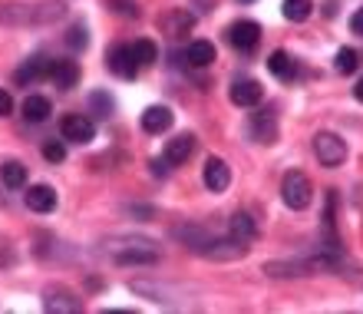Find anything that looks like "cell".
<instances>
[{
	"instance_id": "cell-1",
	"label": "cell",
	"mask_w": 363,
	"mask_h": 314,
	"mask_svg": "<svg viewBox=\"0 0 363 314\" xmlns=\"http://www.w3.org/2000/svg\"><path fill=\"white\" fill-rule=\"evenodd\" d=\"M106 248L113 251L119 265H155L159 261V245L149 238H125V242H113Z\"/></svg>"
},
{
	"instance_id": "cell-2",
	"label": "cell",
	"mask_w": 363,
	"mask_h": 314,
	"mask_svg": "<svg viewBox=\"0 0 363 314\" xmlns=\"http://www.w3.org/2000/svg\"><path fill=\"white\" fill-rule=\"evenodd\" d=\"M281 199H284L287 209L294 212H304L307 205H311V199H314V185H311V179H307L304 172H287L284 182H281Z\"/></svg>"
},
{
	"instance_id": "cell-3",
	"label": "cell",
	"mask_w": 363,
	"mask_h": 314,
	"mask_svg": "<svg viewBox=\"0 0 363 314\" xmlns=\"http://www.w3.org/2000/svg\"><path fill=\"white\" fill-rule=\"evenodd\" d=\"M195 255L211 258V261H238V258L248 255V245L238 242V238H215V235H208L199 248H195Z\"/></svg>"
},
{
	"instance_id": "cell-4",
	"label": "cell",
	"mask_w": 363,
	"mask_h": 314,
	"mask_svg": "<svg viewBox=\"0 0 363 314\" xmlns=\"http://www.w3.org/2000/svg\"><path fill=\"white\" fill-rule=\"evenodd\" d=\"M314 153H317V162H320V166L337 169V166L347 159V143L334 133H317L314 136Z\"/></svg>"
},
{
	"instance_id": "cell-5",
	"label": "cell",
	"mask_w": 363,
	"mask_h": 314,
	"mask_svg": "<svg viewBox=\"0 0 363 314\" xmlns=\"http://www.w3.org/2000/svg\"><path fill=\"white\" fill-rule=\"evenodd\" d=\"M60 136L63 139H69V143H77V146H86L96 139V126L89 116H79V113H69L60 119Z\"/></svg>"
},
{
	"instance_id": "cell-6",
	"label": "cell",
	"mask_w": 363,
	"mask_h": 314,
	"mask_svg": "<svg viewBox=\"0 0 363 314\" xmlns=\"http://www.w3.org/2000/svg\"><path fill=\"white\" fill-rule=\"evenodd\" d=\"M201 182H205V189H208V192L221 195V192L231 185V169H228V162L218 159V156H208V159H205V169H201Z\"/></svg>"
},
{
	"instance_id": "cell-7",
	"label": "cell",
	"mask_w": 363,
	"mask_h": 314,
	"mask_svg": "<svg viewBox=\"0 0 363 314\" xmlns=\"http://www.w3.org/2000/svg\"><path fill=\"white\" fill-rule=\"evenodd\" d=\"M106 67L113 70L119 80H135V73H139V63H135V57H133V43H119V47L109 50Z\"/></svg>"
},
{
	"instance_id": "cell-8",
	"label": "cell",
	"mask_w": 363,
	"mask_h": 314,
	"mask_svg": "<svg viewBox=\"0 0 363 314\" xmlns=\"http://www.w3.org/2000/svg\"><path fill=\"white\" fill-rule=\"evenodd\" d=\"M228 40H231V47H238V50H255L261 40V27L255 20H238V23L228 27Z\"/></svg>"
},
{
	"instance_id": "cell-9",
	"label": "cell",
	"mask_w": 363,
	"mask_h": 314,
	"mask_svg": "<svg viewBox=\"0 0 363 314\" xmlns=\"http://www.w3.org/2000/svg\"><path fill=\"white\" fill-rule=\"evenodd\" d=\"M191 153H195V136L182 133V136H175V139H169V143H165L162 159L169 162V166H182V162L191 159Z\"/></svg>"
},
{
	"instance_id": "cell-10",
	"label": "cell",
	"mask_w": 363,
	"mask_h": 314,
	"mask_svg": "<svg viewBox=\"0 0 363 314\" xmlns=\"http://www.w3.org/2000/svg\"><path fill=\"white\" fill-rule=\"evenodd\" d=\"M228 96L235 106H258L261 96H264V86H261L258 80H235Z\"/></svg>"
},
{
	"instance_id": "cell-11",
	"label": "cell",
	"mask_w": 363,
	"mask_h": 314,
	"mask_svg": "<svg viewBox=\"0 0 363 314\" xmlns=\"http://www.w3.org/2000/svg\"><path fill=\"white\" fill-rule=\"evenodd\" d=\"M172 123H175V116H172L169 106H149V109L143 113V129L145 133H152V136L172 129Z\"/></svg>"
},
{
	"instance_id": "cell-12",
	"label": "cell",
	"mask_w": 363,
	"mask_h": 314,
	"mask_svg": "<svg viewBox=\"0 0 363 314\" xmlns=\"http://www.w3.org/2000/svg\"><path fill=\"white\" fill-rule=\"evenodd\" d=\"M23 199H27V209L40 212V215H47V212L57 209V192L50 189V185H30Z\"/></svg>"
},
{
	"instance_id": "cell-13",
	"label": "cell",
	"mask_w": 363,
	"mask_h": 314,
	"mask_svg": "<svg viewBox=\"0 0 363 314\" xmlns=\"http://www.w3.org/2000/svg\"><path fill=\"white\" fill-rule=\"evenodd\" d=\"M50 67H53V60H43V57H33L27 60L23 67L13 73V80H17L20 86H27V83H37V80H50Z\"/></svg>"
},
{
	"instance_id": "cell-14",
	"label": "cell",
	"mask_w": 363,
	"mask_h": 314,
	"mask_svg": "<svg viewBox=\"0 0 363 314\" xmlns=\"http://www.w3.org/2000/svg\"><path fill=\"white\" fill-rule=\"evenodd\" d=\"M50 80H53L60 90H73V86L79 83L77 60H53V67H50Z\"/></svg>"
},
{
	"instance_id": "cell-15",
	"label": "cell",
	"mask_w": 363,
	"mask_h": 314,
	"mask_svg": "<svg viewBox=\"0 0 363 314\" xmlns=\"http://www.w3.org/2000/svg\"><path fill=\"white\" fill-rule=\"evenodd\" d=\"M191 27H195V17H191L189 10H172V13H165L162 17V30L172 40H179L182 33H189Z\"/></svg>"
},
{
	"instance_id": "cell-16",
	"label": "cell",
	"mask_w": 363,
	"mask_h": 314,
	"mask_svg": "<svg viewBox=\"0 0 363 314\" xmlns=\"http://www.w3.org/2000/svg\"><path fill=\"white\" fill-rule=\"evenodd\" d=\"M231 238H238L245 245H251L255 238H258V225L251 219L248 212H238V215H231Z\"/></svg>"
},
{
	"instance_id": "cell-17",
	"label": "cell",
	"mask_w": 363,
	"mask_h": 314,
	"mask_svg": "<svg viewBox=\"0 0 363 314\" xmlns=\"http://www.w3.org/2000/svg\"><path fill=\"white\" fill-rule=\"evenodd\" d=\"M0 182L7 185L10 192H17V189H23L27 185V166H20V162H4L0 166Z\"/></svg>"
},
{
	"instance_id": "cell-18",
	"label": "cell",
	"mask_w": 363,
	"mask_h": 314,
	"mask_svg": "<svg viewBox=\"0 0 363 314\" xmlns=\"http://www.w3.org/2000/svg\"><path fill=\"white\" fill-rule=\"evenodd\" d=\"M185 60H189V67H195V70L211 67V63H215V47H211L208 40H195L189 47V53H185Z\"/></svg>"
},
{
	"instance_id": "cell-19",
	"label": "cell",
	"mask_w": 363,
	"mask_h": 314,
	"mask_svg": "<svg viewBox=\"0 0 363 314\" xmlns=\"http://www.w3.org/2000/svg\"><path fill=\"white\" fill-rule=\"evenodd\" d=\"M50 113H53V106H50L47 96H27L23 99V119L27 123H43Z\"/></svg>"
},
{
	"instance_id": "cell-20",
	"label": "cell",
	"mask_w": 363,
	"mask_h": 314,
	"mask_svg": "<svg viewBox=\"0 0 363 314\" xmlns=\"http://www.w3.org/2000/svg\"><path fill=\"white\" fill-rule=\"evenodd\" d=\"M268 70L274 73L277 80H294L297 63L291 60V53H284V50H274V53L268 57Z\"/></svg>"
},
{
	"instance_id": "cell-21",
	"label": "cell",
	"mask_w": 363,
	"mask_h": 314,
	"mask_svg": "<svg viewBox=\"0 0 363 314\" xmlns=\"http://www.w3.org/2000/svg\"><path fill=\"white\" fill-rule=\"evenodd\" d=\"M43 308H47V311L77 314L83 305H79V298H73V295H63V291H57V295H53V291H50V295H47V301H43Z\"/></svg>"
},
{
	"instance_id": "cell-22",
	"label": "cell",
	"mask_w": 363,
	"mask_h": 314,
	"mask_svg": "<svg viewBox=\"0 0 363 314\" xmlns=\"http://www.w3.org/2000/svg\"><path fill=\"white\" fill-rule=\"evenodd\" d=\"M251 133L258 136V143H274V136H277V126H274V116H264L258 113L255 116V123H251Z\"/></svg>"
},
{
	"instance_id": "cell-23",
	"label": "cell",
	"mask_w": 363,
	"mask_h": 314,
	"mask_svg": "<svg viewBox=\"0 0 363 314\" xmlns=\"http://www.w3.org/2000/svg\"><path fill=\"white\" fill-rule=\"evenodd\" d=\"M314 13V0H284V17L291 23H304Z\"/></svg>"
},
{
	"instance_id": "cell-24",
	"label": "cell",
	"mask_w": 363,
	"mask_h": 314,
	"mask_svg": "<svg viewBox=\"0 0 363 314\" xmlns=\"http://www.w3.org/2000/svg\"><path fill=\"white\" fill-rule=\"evenodd\" d=\"M334 205H337V195L334 192H327V209H324V235H327V248L337 251V229H334Z\"/></svg>"
},
{
	"instance_id": "cell-25",
	"label": "cell",
	"mask_w": 363,
	"mask_h": 314,
	"mask_svg": "<svg viewBox=\"0 0 363 314\" xmlns=\"http://www.w3.org/2000/svg\"><path fill=\"white\" fill-rule=\"evenodd\" d=\"M133 57L139 67H152L155 60H159V50H155L152 40H135L133 43Z\"/></svg>"
},
{
	"instance_id": "cell-26",
	"label": "cell",
	"mask_w": 363,
	"mask_h": 314,
	"mask_svg": "<svg viewBox=\"0 0 363 314\" xmlns=\"http://www.w3.org/2000/svg\"><path fill=\"white\" fill-rule=\"evenodd\" d=\"M334 67H337V73H344V77H350V73H354V70L360 67V57H357V50L340 47V50H337Z\"/></svg>"
},
{
	"instance_id": "cell-27",
	"label": "cell",
	"mask_w": 363,
	"mask_h": 314,
	"mask_svg": "<svg viewBox=\"0 0 363 314\" xmlns=\"http://www.w3.org/2000/svg\"><path fill=\"white\" fill-rule=\"evenodd\" d=\"M106 7L113 10L116 17H125V20H135V17H139V7H135V0H106Z\"/></svg>"
},
{
	"instance_id": "cell-28",
	"label": "cell",
	"mask_w": 363,
	"mask_h": 314,
	"mask_svg": "<svg viewBox=\"0 0 363 314\" xmlns=\"http://www.w3.org/2000/svg\"><path fill=\"white\" fill-rule=\"evenodd\" d=\"M86 43H89L86 27H83V23H73V27L67 30V47L69 50H86Z\"/></svg>"
},
{
	"instance_id": "cell-29",
	"label": "cell",
	"mask_w": 363,
	"mask_h": 314,
	"mask_svg": "<svg viewBox=\"0 0 363 314\" xmlns=\"http://www.w3.org/2000/svg\"><path fill=\"white\" fill-rule=\"evenodd\" d=\"M43 159L47 162H63L67 159V146L60 143V139H50V143L43 146Z\"/></svg>"
},
{
	"instance_id": "cell-30",
	"label": "cell",
	"mask_w": 363,
	"mask_h": 314,
	"mask_svg": "<svg viewBox=\"0 0 363 314\" xmlns=\"http://www.w3.org/2000/svg\"><path fill=\"white\" fill-rule=\"evenodd\" d=\"M89 103H93V109H99V116H109V113H113V96L93 93V96H89Z\"/></svg>"
},
{
	"instance_id": "cell-31",
	"label": "cell",
	"mask_w": 363,
	"mask_h": 314,
	"mask_svg": "<svg viewBox=\"0 0 363 314\" xmlns=\"http://www.w3.org/2000/svg\"><path fill=\"white\" fill-rule=\"evenodd\" d=\"M10 113H13V99H10L7 90H0V119H4V116H10Z\"/></svg>"
},
{
	"instance_id": "cell-32",
	"label": "cell",
	"mask_w": 363,
	"mask_h": 314,
	"mask_svg": "<svg viewBox=\"0 0 363 314\" xmlns=\"http://www.w3.org/2000/svg\"><path fill=\"white\" fill-rule=\"evenodd\" d=\"M350 33H357V37H363V7L357 10L354 17H350Z\"/></svg>"
},
{
	"instance_id": "cell-33",
	"label": "cell",
	"mask_w": 363,
	"mask_h": 314,
	"mask_svg": "<svg viewBox=\"0 0 363 314\" xmlns=\"http://www.w3.org/2000/svg\"><path fill=\"white\" fill-rule=\"evenodd\" d=\"M152 175H169V162H165V159H155L152 162Z\"/></svg>"
},
{
	"instance_id": "cell-34",
	"label": "cell",
	"mask_w": 363,
	"mask_h": 314,
	"mask_svg": "<svg viewBox=\"0 0 363 314\" xmlns=\"http://www.w3.org/2000/svg\"><path fill=\"white\" fill-rule=\"evenodd\" d=\"M354 96H357V99H360V103H363V80L354 86Z\"/></svg>"
},
{
	"instance_id": "cell-35",
	"label": "cell",
	"mask_w": 363,
	"mask_h": 314,
	"mask_svg": "<svg viewBox=\"0 0 363 314\" xmlns=\"http://www.w3.org/2000/svg\"><path fill=\"white\" fill-rule=\"evenodd\" d=\"M241 4H255V0H241Z\"/></svg>"
}]
</instances>
